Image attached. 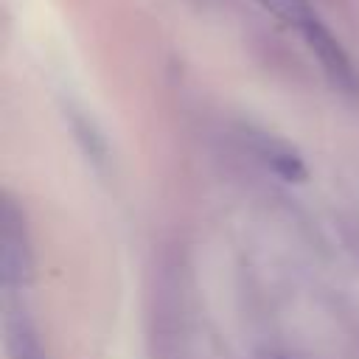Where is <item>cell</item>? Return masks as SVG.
<instances>
[{
	"label": "cell",
	"instance_id": "obj_1",
	"mask_svg": "<svg viewBox=\"0 0 359 359\" xmlns=\"http://www.w3.org/2000/svg\"><path fill=\"white\" fill-rule=\"evenodd\" d=\"M0 269H3V286L17 289L28 283L31 275V250H28V233L22 213L14 208V202L3 205V230H0Z\"/></svg>",
	"mask_w": 359,
	"mask_h": 359
},
{
	"label": "cell",
	"instance_id": "obj_2",
	"mask_svg": "<svg viewBox=\"0 0 359 359\" xmlns=\"http://www.w3.org/2000/svg\"><path fill=\"white\" fill-rule=\"evenodd\" d=\"M300 36L306 39L309 50L317 56V62L323 65V70L328 73V79H331L334 84H339L342 90H351V93L359 87V76H356V70H353L351 56L345 53V48L339 45V39L328 31V25H325L320 17H317Z\"/></svg>",
	"mask_w": 359,
	"mask_h": 359
},
{
	"label": "cell",
	"instance_id": "obj_3",
	"mask_svg": "<svg viewBox=\"0 0 359 359\" xmlns=\"http://www.w3.org/2000/svg\"><path fill=\"white\" fill-rule=\"evenodd\" d=\"M8 356L11 359H45L36 331L25 317L8 320Z\"/></svg>",
	"mask_w": 359,
	"mask_h": 359
},
{
	"label": "cell",
	"instance_id": "obj_4",
	"mask_svg": "<svg viewBox=\"0 0 359 359\" xmlns=\"http://www.w3.org/2000/svg\"><path fill=\"white\" fill-rule=\"evenodd\" d=\"M272 17H278L280 22H286V25H292V28H297L300 34L317 20V14H314V8H311V3L309 0H258Z\"/></svg>",
	"mask_w": 359,
	"mask_h": 359
}]
</instances>
